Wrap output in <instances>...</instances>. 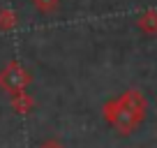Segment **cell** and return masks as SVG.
<instances>
[{
  "instance_id": "obj_1",
  "label": "cell",
  "mask_w": 157,
  "mask_h": 148,
  "mask_svg": "<svg viewBox=\"0 0 157 148\" xmlns=\"http://www.w3.org/2000/svg\"><path fill=\"white\" fill-rule=\"evenodd\" d=\"M143 109H146V102H143L141 93H125L120 99L106 104V118L116 125L123 134H129L143 118Z\"/></svg>"
},
{
  "instance_id": "obj_2",
  "label": "cell",
  "mask_w": 157,
  "mask_h": 148,
  "mask_svg": "<svg viewBox=\"0 0 157 148\" xmlns=\"http://www.w3.org/2000/svg\"><path fill=\"white\" fill-rule=\"evenodd\" d=\"M30 81H33V74H30L19 60H12V63H7L5 67L0 69V88L7 90V93L23 90Z\"/></svg>"
},
{
  "instance_id": "obj_3",
  "label": "cell",
  "mask_w": 157,
  "mask_h": 148,
  "mask_svg": "<svg viewBox=\"0 0 157 148\" xmlns=\"http://www.w3.org/2000/svg\"><path fill=\"white\" fill-rule=\"evenodd\" d=\"M136 25L143 30V33H148V35H155V33H157V12H155V10H148V12H143V14L136 19Z\"/></svg>"
},
{
  "instance_id": "obj_4",
  "label": "cell",
  "mask_w": 157,
  "mask_h": 148,
  "mask_svg": "<svg viewBox=\"0 0 157 148\" xmlns=\"http://www.w3.org/2000/svg\"><path fill=\"white\" fill-rule=\"evenodd\" d=\"M12 107H14L16 114H25V111L33 109V97H30L25 90H16V93L12 95Z\"/></svg>"
},
{
  "instance_id": "obj_5",
  "label": "cell",
  "mask_w": 157,
  "mask_h": 148,
  "mask_svg": "<svg viewBox=\"0 0 157 148\" xmlns=\"http://www.w3.org/2000/svg\"><path fill=\"white\" fill-rule=\"evenodd\" d=\"M33 7L39 12V14L49 16V14H56V12H58L60 0H33Z\"/></svg>"
},
{
  "instance_id": "obj_6",
  "label": "cell",
  "mask_w": 157,
  "mask_h": 148,
  "mask_svg": "<svg viewBox=\"0 0 157 148\" xmlns=\"http://www.w3.org/2000/svg\"><path fill=\"white\" fill-rule=\"evenodd\" d=\"M19 21V14L14 10H0V30H10L16 25Z\"/></svg>"
},
{
  "instance_id": "obj_7",
  "label": "cell",
  "mask_w": 157,
  "mask_h": 148,
  "mask_svg": "<svg viewBox=\"0 0 157 148\" xmlns=\"http://www.w3.org/2000/svg\"><path fill=\"white\" fill-rule=\"evenodd\" d=\"M42 148H65V146L58 141H46V143H42Z\"/></svg>"
}]
</instances>
